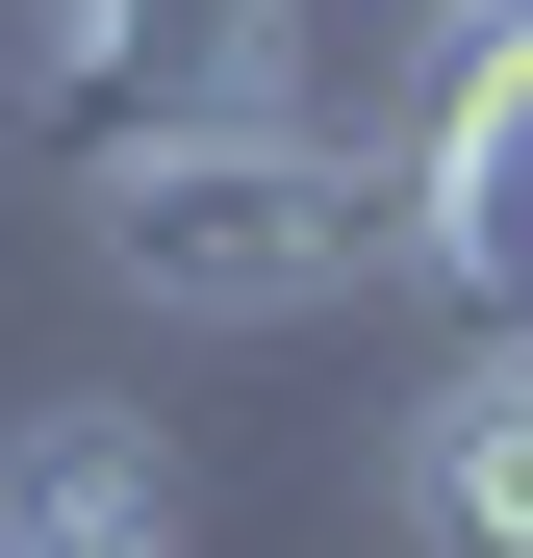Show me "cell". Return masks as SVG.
I'll return each mask as SVG.
<instances>
[{"mask_svg":"<svg viewBox=\"0 0 533 558\" xmlns=\"http://www.w3.org/2000/svg\"><path fill=\"white\" fill-rule=\"evenodd\" d=\"M76 254H102V305L153 330H330L407 279V178L305 128V102H229V128H128L76 153Z\"/></svg>","mask_w":533,"mask_h":558,"instance_id":"obj_1","label":"cell"},{"mask_svg":"<svg viewBox=\"0 0 533 558\" xmlns=\"http://www.w3.org/2000/svg\"><path fill=\"white\" fill-rule=\"evenodd\" d=\"M407 279H458V305L533 330V0H483V26H432V102H407Z\"/></svg>","mask_w":533,"mask_h":558,"instance_id":"obj_2","label":"cell"},{"mask_svg":"<svg viewBox=\"0 0 533 558\" xmlns=\"http://www.w3.org/2000/svg\"><path fill=\"white\" fill-rule=\"evenodd\" d=\"M26 51H51V128H76V153L280 102V0H26Z\"/></svg>","mask_w":533,"mask_h":558,"instance_id":"obj_3","label":"cell"},{"mask_svg":"<svg viewBox=\"0 0 533 558\" xmlns=\"http://www.w3.org/2000/svg\"><path fill=\"white\" fill-rule=\"evenodd\" d=\"M204 533V483H178L153 407H26L0 432V558H178Z\"/></svg>","mask_w":533,"mask_h":558,"instance_id":"obj_4","label":"cell"},{"mask_svg":"<svg viewBox=\"0 0 533 558\" xmlns=\"http://www.w3.org/2000/svg\"><path fill=\"white\" fill-rule=\"evenodd\" d=\"M381 483H407V533H432V558H533V330H508V305L432 355V407H407Z\"/></svg>","mask_w":533,"mask_h":558,"instance_id":"obj_5","label":"cell"}]
</instances>
